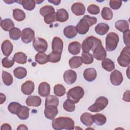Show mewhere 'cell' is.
Masks as SVG:
<instances>
[{"instance_id": "ab89813d", "label": "cell", "mask_w": 130, "mask_h": 130, "mask_svg": "<svg viewBox=\"0 0 130 130\" xmlns=\"http://www.w3.org/2000/svg\"><path fill=\"white\" fill-rule=\"evenodd\" d=\"M61 57V53L52 51L48 55L49 61L52 63H56L60 61Z\"/></svg>"}, {"instance_id": "d6986e66", "label": "cell", "mask_w": 130, "mask_h": 130, "mask_svg": "<svg viewBox=\"0 0 130 130\" xmlns=\"http://www.w3.org/2000/svg\"><path fill=\"white\" fill-rule=\"evenodd\" d=\"M50 92V86L46 82L41 83L38 87V94L42 97H46L49 95Z\"/></svg>"}, {"instance_id": "ffe728a7", "label": "cell", "mask_w": 130, "mask_h": 130, "mask_svg": "<svg viewBox=\"0 0 130 130\" xmlns=\"http://www.w3.org/2000/svg\"><path fill=\"white\" fill-rule=\"evenodd\" d=\"M26 104L28 106L33 107H39L41 105L42 100L41 98L36 95H30L29 96L25 101Z\"/></svg>"}, {"instance_id": "44dd1931", "label": "cell", "mask_w": 130, "mask_h": 130, "mask_svg": "<svg viewBox=\"0 0 130 130\" xmlns=\"http://www.w3.org/2000/svg\"><path fill=\"white\" fill-rule=\"evenodd\" d=\"M77 33L76 27L74 25L68 26L63 29V34L65 37L68 39H72L75 37Z\"/></svg>"}, {"instance_id": "ac0fdd59", "label": "cell", "mask_w": 130, "mask_h": 130, "mask_svg": "<svg viewBox=\"0 0 130 130\" xmlns=\"http://www.w3.org/2000/svg\"><path fill=\"white\" fill-rule=\"evenodd\" d=\"M1 49L3 54L8 57L12 52L13 49V45L9 40H5L2 44Z\"/></svg>"}, {"instance_id": "6f0895ef", "label": "cell", "mask_w": 130, "mask_h": 130, "mask_svg": "<svg viewBox=\"0 0 130 130\" xmlns=\"http://www.w3.org/2000/svg\"><path fill=\"white\" fill-rule=\"evenodd\" d=\"M17 129H23V130H24V129H28V128H27V127L25 125H24V124H20V125H19V126H18V127L17 128Z\"/></svg>"}, {"instance_id": "d6a6232c", "label": "cell", "mask_w": 130, "mask_h": 130, "mask_svg": "<svg viewBox=\"0 0 130 130\" xmlns=\"http://www.w3.org/2000/svg\"><path fill=\"white\" fill-rule=\"evenodd\" d=\"M27 56L22 52H18L16 53L13 56V59L17 63L25 64L27 62Z\"/></svg>"}, {"instance_id": "5bb4252c", "label": "cell", "mask_w": 130, "mask_h": 130, "mask_svg": "<svg viewBox=\"0 0 130 130\" xmlns=\"http://www.w3.org/2000/svg\"><path fill=\"white\" fill-rule=\"evenodd\" d=\"M97 76V72L94 68H89L86 69L83 72V77L88 82L94 81Z\"/></svg>"}, {"instance_id": "484cf974", "label": "cell", "mask_w": 130, "mask_h": 130, "mask_svg": "<svg viewBox=\"0 0 130 130\" xmlns=\"http://www.w3.org/2000/svg\"><path fill=\"white\" fill-rule=\"evenodd\" d=\"M92 115L91 114L88 112L83 113L80 117V120L81 122L86 126H91L94 123L92 118Z\"/></svg>"}, {"instance_id": "2e32d148", "label": "cell", "mask_w": 130, "mask_h": 130, "mask_svg": "<svg viewBox=\"0 0 130 130\" xmlns=\"http://www.w3.org/2000/svg\"><path fill=\"white\" fill-rule=\"evenodd\" d=\"M35 84L31 81H26L23 83L21 87V92L25 95H30L34 91Z\"/></svg>"}, {"instance_id": "603a6c76", "label": "cell", "mask_w": 130, "mask_h": 130, "mask_svg": "<svg viewBox=\"0 0 130 130\" xmlns=\"http://www.w3.org/2000/svg\"><path fill=\"white\" fill-rule=\"evenodd\" d=\"M115 27L117 30L120 32H124L129 30V23L125 20H119L115 23Z\"/></svg>"}, {"instance_id": "bcb514c9", "label": "cell", "mask_w": 130, "mask_h": 130, "mask_svg": "<svg viewBox=\"0 0 130 130\" xmlns=\"http://www.w3.org/2000/svg\"><path fill=\"white\" fill-rule=\"evenodd\" d=\"M20 29L17 27H14L9 31L10 38L13 40H18L21 36Z\"/></svg>"}, {"instance_id": "f35d334b", "label": "cell", "mask_w": 130, "mask_h": 130, "mask_svg": "<svg viewBox=\"0 0 130 130\" xmlns=\"http://www.w3.org/2000/svg\"><path fill=\"white\" fill-rule=\"evenodd\" d=\"M59 105V99L57 96L55 95H48L46 96L45 100V106L48 105H54L55 106H58Z\"/></svg>"}, {"instance_id": "8d00e7d4", "label": "cell", "mask_w": 130, "mask_h": 130, "mask_svg": "<svg viewBox=\"0 0 130 130\" xmlns=\"http://www.w3.org/2000/svg\"><path fill=\"white\" fill-rule=\"evenodd\" d=\"M2 76L3 83L6 85L10 86L12 84L13 82V78L10 73L6 71H3Z\"/></svg>"}, {"instance_id": "94428289", "label": "cell", "mask_w": 130, "mask_h": 130, "mask_svg": "<svg viewBox=\"0 0 130 130\" xmlns=\"http://www.w3.org/2000/svg\"><path fill=\"white\" fill-rule=\"evenodd\" d=\"M11 3H13V2H16V1H10ZM7 3H8V4H9V2H6Z\"/></svg>"}, {"instance_id": "5b68a950", "label": "cell", "mask_w": 130, "mask_h": 130, "mask_svg": "<svg viewBox=\"0 0 130 130\" xmlns=\"http://www.w3.org/2000/svg\"><path fill=\"white\" fill-rule=\"evenodd\" d=\"M108 100L105 96H100L95 103L88 108V110L91 112H99L104 110L108 104Z\"/></svg>"}, {"instance_id": "d590c367", "label": "cell", "mask_w": 130, "mask_h": 130, "mask_svg": "<svg viewBox=\"0 0 130 130\" xmlns=\"http://www.w3.org/2000/svg\"><path fill=\"white\" fill-rule=\"evenodd\" d=\"M102 17L106 20H110L113 18V12L111 9L108 7H105L103 8L101 13Z\"/></svg>"}, {"instance_id": "4316f807", "label": "cell", "mask_w": 130, "mask_h": 130, "mask_svg": "<svg viewBox=\"0 0 130 130\" xmlns=\"http://www.w3.org/2000/svg\"><path fill=\"white\" fill-rule=\"evenodd\" d=\"M109 29V25L105 23H100L95 27V32L101 36H103L107 34Z\"/></svg>"}, {"instance_id": "ee69618b", "label": "cell", "mask_w": 130, "mask_h": 130, "mask_svg": "<svg viewBox=\"0 0 130 130\" xmlns=\"http://www.w3.org/2000/svg\"><path fill=\"white\" fill-rule=\"evenodd\" d=\"M21 106V104L17 102H11L8 105V109L11 113L13 114H17Z\"/></svg>"}, {"instance_id": "7dc6e473", "label": "cell", "mask_w": 130, "mask_h": 130, "mask_svg": "<svg viewBox=\"0 0 130 130\" xmlns=\"http://www.w3.org/2000/svg\"><path fill=\"white\" fill-rule=\"evenodd\" d=\"M14 60L13 59H10L8 57H4L2 60V64L3 67L6 68H9L12 67L14 64Z\"/></svg>"}, {"instance_id": "f907efd6", "label": "cell", "mask_w": 130, "mask_h": 130, "mask_svg": "<svg viewBox=\"0 0 130 130\" xmlns=\"http://www.w3.org/2000/svg\"><path fill=\"white\" fill-rule=\"evenodd\" d=\"M122 5V2L121 1H114L111 0L109 2V5L113 10H117L119 9Z\"/></svg>"}, {"instance_id": "83f0119b", "label": "cell", "mask_w": 130, "mask_h": 130, "mask_svg": "<svg viewBox=\"0 0 130 130\" xmlns=\"http://www.w3.org/2000/svg\"><path fill=\"white\" fill-rule=\"evenodd\" d=\"M30 109L26 106H21L17 114L18 117L21 120L27 119L29 115Z\"/></svg>"}, {"instance_id": "e0dca14e", "label": "cell", "mask_w": 130, "mask_h": 130, "mask_svg": "<svg viewBox=\"0 0 130 130\" xmlns=\"http://www.w3.org/2000/svg\"><path fill=\"white\" fill-rule=\"evenodd\" d=\"M71 10L73 13L76 16H81L84 14L85 8L84 5L80 2L74 3L71 7Z\"/></svg>"}, {"instance_id": "b9f144b4", "label": "cell", "mask_w": 130, "mask_h": 130, "mask_svg": "<svg viewBox=\"0 0 130 130\" xmlns=\"http://www.w3.org/2000/svg\"><path fill=\"white\" fill-rule=\"evenodd\" d=\"M81 57L82 62L85 64H90L93 62V56L89 52H82Z\"/></svg>"}, {"instance_id": "f6af8a7d", "label": "cell", "mask_w": 130, "mask_h": 130, "mask_svg": "<svg viewBox=\"0 0 130 130\" xmlns=\"http://www.w3.org/2000/svg\"><path fill=\"white\" fill-rule=\"evenodd\" d=\"M54 12H55V9L53 6L51 5L44 6L40 9V14L44 17L50 13Z\"/></svg>"}, {"instance_id": "f546056e", "label": "cell", "mask_w": 130, "mask_h": 130, "mask_svg": "<svg viewBox=\"0 0 130 130\" xmlns=\"http://www.w3.org/2000/svg\"><path fill=\"white\" fill-rule=\"evenodd\" d=\"M102 68L108 72H111L115 69V64L114 62L110 59L106 58L102 61Z\"/></svg>"}, {"instance_id": "4dcf8cb0", "label": "cell", "mask_w": 130, "mask_h": 130, "mask_svg": "<svg viewBox=\"0 0 130 130\" xmlns=\"http://www.w3.org/2000/svg\"><path fill=\"white\" fill-rule=\"evenodd\" d=\"M35 61L40 64H44L49 62L48 55L44 52H39L35 56Z\"/></svg>"}, {"instance_id": "4fadbf2b", "label": "cell", "mask_w": 130, "mask_h": 130, "mask_svg": "<svg viewBox=\"0 0 130 130\" xmlns=\"http://www.w3.org/2000/svg\"><path fill=\"white\" fill-rule=\"evenodd\" d=\"M63 79L65 82L68 84H72L77 80V74L72 70H68L63 74Z\"/></svg>"}, {"instance_id": "cb8c5ba5", "label": "cell", "mask_w": 130, "mask_h": 130, "mask_svg": "<svg viewBox=\"0 0 130 130\" xmlns=\"http://www.w3.org/2000/svg\"><path fill=\"white\" fill-rule=\"evenodd\" d=\"M69 18V14L67 10L64 9H60L57 10L56 12V21L63 22L66 21Z\"/></svg>"}, {"instance_id": "816d5d0a", "label": "cell", "mask_w": 130, "mask_h": 130, "mask_svg": "<svg viewBox=\"0 0 130 130\" xmlns=\"http://www.w3.org/2000/svg\"><path fill=\"white\" fill-rule=\"evenodd\" d=\"M89 23L90 27L94 24H95L97 22V18L95 17H91L89 15H84L83 17Z\"/></svg>"}, {"instance_id": "9a60e30c", "label": "cell", "mask_w": 130, "mask_h": 130, "mask_svg": "<svg viewBox=\"0 0 130 130\" xmlns=\"http://www.w3.org/2000/svg\"><path fill=\"white\" fill-rule=\"evenodd\" d=\"M51 47L52 51L62 53L63 48V43L62 40L59 37H54L52 41Z\"/></svg>"}, {"instance_id": "f1b7e54d", "label": "cell", "mask_w": 130, "mask_h": 130, "mask_svg": "<svg viewBox=\"0 0 130 130\" xmlns=\"http://www.w3.org/2000/svg\"><path fill=\"white\" fill-rule=\"evenodd\" d=\"M19 4L22 5L23 8L28 11H32L34 9L36 3L35 1L33 0H27V1H16Z\"/></svg>"}, {"instance_id": "9c48e42d", "label": "cell", "mask_w": 130, "mask_h": 130, "mask_svg": "<svg viewBox=\"0 0 130 130\" xmlns=\"http://www.w3.org/2000/svg\"><path fill=\"white\" fill-rule=\"evenodd\" d=\"M35 38V31L30 28H25L21 32V40L25 44L31 42Z\"/></svg>"}, {"instance_id": "9f6ffc18", "label": "cell", "mask_w": 130, "mask_h": 130, "mask_svg": "<svg viewBox=\"0 0 130 130\" xmlns=\"http://www.w3.org/2000/svg\"><path fill=\"white\" fill-rule=\"evenodd\" d=\"M6 99V98L5 95L3 94L2 93H0V100H1L0 104H2L4 102H5Z\"/></svg>"}, {"instance_id": "74e56055", "label": "cell", "mask_w": 130, "mask_h": 130, "mask_svg": "<svg viewBox=\"0 0 130 130\" xmlns=\"http://www.w3.org/2000/svg\"><path fill=\"white\" fill-rule=\"evenodd\" d=\"M13 16L17 21H21L25 18V14L24 11L19 9L13 10Z\"/></svg>"}, {"instance_id": "7c38bea8", "label": "cell", "mask_w": 130, "mask_h": 130, "mask_svg": "<svg viewBox=\"0 0 130 130\" xmlns=\"http://www.w3.org/2000/svg\"><path fill=\"white\" fill-rule=\"evenodd\" d=\"M89 27V23L83 17L80 19L76 26L77 32L81 35L86 34L88 32Z\"/></svg>"}, {"instance_id": "277c9868", "label": "cell", "mask_w": 130, "mask_h": 130, "mask_svg": "<svg viewBox=\"0 0 130 130\" xmlns=\"http://www.w3.org/2000/svg\"><path fill=\"white\" fill-rule=\"evenodd\" d=\"M119 41L118 35L115 32H110L107 34L106 38V49L108 51L114 50Z\"/></svg>"}, {"instance_id": "e575fe53", "label": "cell", "mask_w": 130, "mask_h": 130, "mask_svg": "<svg viewBox=\"0 0 130 130\" xmlns=\"http://www.w3.org/2000/svg\"><path fill=\"white\" fill-rule=\"evenodd\" d=\"M92 118L93 122L98 125H103L107 121L106 117L102 114H96L92 115Z\"/></svg>"}, {"instance_id": "f5cc1de1", "label": "cell", "mask_w": 130, "mask_h": 130, "mask_svg": "<svg viewBox=\"0 0 130 130\" xmlns=\"http://www.w3.org/2000/svg\"><path fill=\"white\" fill-rule=\"evenodd\" d=\"M129 32H130V30L129 29L123 32V38L124 43L126 46H129Z\"/></svg>"}, {"instance_id": "7a4b0ae2", "label": "cell", "mask_w": 130, "mask_h": 130, "mask_svg": "<svg viewBox=\"0 0 130 130\" xmlns=\"http://www.w3.org/2000/svg\"><path fill=\"white\" fill-rule=\"evenodd\" d=\"M84 94V91L81 86H75L71 88L67 93L68 99H70L75 104L79 102Z\"/></svg>"}, {"instance_id": "52a82bcc", "label": "cell", "mask_w": 130, "mask_h": 130, "mask_svg": "<svg viewBox=\"0 0 130 130\" xmlns=\"http://www.w3.org/2000/svg\"><path fill=\"white\" fill-rule=\"evenodd\" d=\"M33 47L38 52H45L48 48V43L46 40L37 37L33 41Z\"/></svg>"}, {"instance_id": "11a10c76", "label": "cell", "mask_w": 130, "mask_h": 130, "mask_svg": "<svg viewBox=\"0 0 130 130\" xmlns=\"http://www.w3.org/2000/svg\"><path fill=\"white\" fill-rule=\"evenodd\" d=\"M1 130H11L12 128L11 125L8 123H4L2 125L1 127Z\"/></svg>"}, {"instance_id": "7402d4cb", "label": "cell", "mask_w": 130, "mask_h": 130, "mask_svg": "<svg viewBox=\"0 0 130 130\" xmlns=\"http://www.w3.org/2000/svg\"><path fill=\"white\" fill-rule=\"evenodd\" d=\"M81 48V44L77 41L72 42L69 44L68 51L73 55H77L80 52Z\"/></svg>"}, {"instance_id": "3957f363", "label": "cell", "mask_w": 130, "mask_h": 130, "mask_svg": "<svg viewBox=\"0 0 130 130\" xmlns=\"http://www.w3.org/2000/svg\"><path fill=\"white\" fill-rule=\"evenodd\" d=\"M101 42V40L90 36L86 38L81 44V48L83 52H89L90 50H93L97 45Z\"/></svg>"}, {"instance_id": "8992f818", "label": "cell", "mask_w": 130, "mask_h": 130, "mask_svg": "<svg viewBox=\"0 0 130 130\" xmlns=\"http://www.w3.org/2000/svg\"><path fill=\"white\" fill-rule=\"evenodd\" d=\"M130 47L125 46L117 58V62L121 67H128L130 63Z\"/></svg>"}, {"instance_id": "6da1fadb", "label": "cell", "mask_w": 130, "mask_h": 130, "mask_svg": "<svg viewBox=\"0 0 130 130\" xmlns=\"http://www.w3.org/2000/svg\"><path fill=\"white\" fill-rule=\"evenodd\" d=\"M74 121L69 117H58L54 118L52 122V128L55 130L74 129Z\"/></svg>"}, {"instance_id": "ba28073f", "label": "cell", "mask_w": 130, "mask_h": 130, "mask_svg": "<svg viewBox=\"0 0 130 130\" xmlns=\"http://www.w3.org/2000/svg\"><path fill=\"white\" fill-rule=\"evenodd\" d=\"M92 51L93 52V56L96 60H103L106 58L107 52L102 45V42L99 43Z\"/></svg>"}, {"instance_id": "91938a15", "label": "cell", "mask_w": 130, "mask_h": 130, "mask_svg": "<svg viewBox=\"0 0 130 130\" xmlns=\"http://www.w3.org/2000/svg\"><path fill=\"white\" fill-rule=\"evenodd\" d=\"M43 1H35V3H36L37 4H39V3H41V2H43Z\"/></svg>"}, {"instance_id": "db71d44e", "label": "cell", "mask_w": 130, "mask_h": 130, "mask_svg": "<svg viewBox=\"0 0 130 130\" xmlns=\"http://www.w3.org/2000/svg\"><path fill=\"white\" fill-rule=\"evenodd\" d=\"M122 99L125 102H129V90H127L124 93Z\"/></svg>"}, {"instance_id": "30bf717a", "label": "cell", "mask_w": 130, "mask_h": 130, "mask_svg": "<svg viewBox=\"0 0 130 130\" xmlns=\"http://www.w3.org/2000/svg\"><path fill=\"white\" fill-rule=\"evenodd\" d=\"M123 78L121 73L117 70H115L113 71L110 75V81L111 83L115 86H118L123 81Z\"/></svg>"}, {"instance_id": "c3c4849f", "label": "cell", "mask_w": 130, "mask_h": 130, "mask_svg": "<svg viewBox=\"0 0 130 130\" xmlns=\"http://www.w3.org/2000/svg\"><path fill=\"white\" fill-rule=\"evenodd\" d=\"M87 11L91 14L97 15L100 12V8L98 6L94 4H91L87 7Z\"/></svg>"}, {"instance_id": "7bdbcfd3", "label": "cell", "mask_w": 130, "mask_h": 130, "mask_svg": "<svg viewBox=\"0 0 130 130\" xmlns=\"http://www.w3.org/2000/svg\"><path fill=\"white\" fill-rule=\"evenodd\" d=\"M53 91L55 95L60 97L65 94L66 88L62 84H57L54 86Z\"/></svg>"}, {"instance_id": "8fae6325", "label": "cell", "mask_w": 130, "mask_h": 130, "mask_svg": "<svg viewBox=\"0 0 130 130\" xmlns=\"http://www.w3.org/2000/svg\"><path fill=\"white\" fill-rule=\"evenodd\" d=\"M58 114L57 107L54 105H48L45 106L44 115L45 117L50 119L53 120Z\"/></svg>"}, {"instance_id": "836d02e7", "label": "cell", "mask_w": 130, "mask_h": 130, "mask_svg": "<svg viewBox=\"0 0 130 130\" xmlns=\"http://www.w3.org/2000/svg\"><path fill=\"white\" fill-rule=\"evenodd\" d=\"M13 73L14 76L16 78L22 79L26 77L27 75V70L24 67H18L14 69Z\"/></svg>"}, {"instance_id": "1f68e13d", "label": "cell", "mask_w": 130, "mask_h": 130, "mask_svg": "<svg viewBox=\"0 0 130 130\" xmlns=\"http://www.w3.org/2000/svg\"><path fill=\"white\" fill-rule=\"evenodd\" d=\"M82 63L81 57L79 56H73L69 61V64L72 69H76L80 67Z\"/></svg>"}, {"instance_id": "60d3db41", "label": "cell", "mask_w": 130, "mask_h": 130, "mask_svg": "<svg viewBox=\"0 0 130 130\" xmlns=\"http://www.w3.org/2000/svg\"><path fill=\"white\" fill-rule=\"evenodd\" d=\"M63 109L67 112H72L75 109V103L69 99H67L63 104Z\"/></svg>"}, {"instance_id": "d4e9b609", "label": "cell", "mask_w": 130, "mask_h": 130, "mask_svg": "<svg viewBox=\"0 0 130 130\" xmlns=\"http://www.w3.org/2000/svg\"><path fill=\"white\" fill-rule=\"evenodd\" d=\"M15 24L13 21L10 18H6L2 19L1 22V27L5 31H10L14 28Z\"/></svg>"}, {"instance_id": "680465c9", "label": "cell", "mask_w": 130, "mask_h": 130, "mask_svg": "<svg viewBox=\"0 0 130 130\" xmlns=\"http://www.w3.org/2000/svg\"><path fill=\"white\" fill-rule=\"evenodd\" d=\"M48 2L49 3H51L53 4H54V5H58L61 2L60 1H58V0H53V1H50V0H48Z\"/></svg>"}, {"instance_id": "681fc988", "label": "cell", "mask_w": 130, "mask_h": 130, "mask_svg": "<svg viewBox=\"0 0 130 130\" xmlns=\"http://www.w3.org/2000/svg\"><path fill=\"white\" fill-rule=\"evenodd\" d=\"M44 20L45 22L48 24H50L53 22L56 21V13H50L44 17Z\"/></svg>"}]
</instances>
